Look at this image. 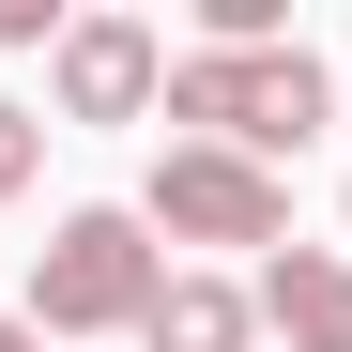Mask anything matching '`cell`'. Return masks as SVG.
<instances>
[{"label": "cell", "mask_w": 352, "mask_h": 352, "mask_svg": "<svg viewBox=\"0 0 352 352\" xmlns=\"http://www.w3.org/2000/svg\"><path fill=\"white\" fill-rule=\"evenodd\" d=\"M138 230L153 245H291V184L276 168H245V153H214V138H168L153 153V184H138Z\"/></svg>", "instance_id": "cell-3"}, {"label": "cell", "mask_w": 352, "mask_h": 352, "mask_svg": "<svg viewBox=\"0 0 352 352\" xmlns=\"http://www.w3.org/2000/svg\"><path fill=\"white\" fill-rule=\"evenodd\" d=\"M168 123L214 138V153H245V168H276V153H307L337 123V77L307 46H184L168 62Z\"/></svg>", "instance_id": "cell-1"}, {"label": "cell", "mask_w": 352, "mask_h": 352, "mask_svg": "<svg viewBox=\"0 0 352 352\" xmlns=\"http://www.w3.org/2000/svg\"><path fill=\"white\" fill-rule=\"evenodd\" d=\"M245 337H261L245 276H168V291H153V322H138V352H245Z\"/></svg>", "instance_id": "cell-6"}, {"label": "cell", "mask_w": 352, "mask_h": 352, "mask_svg": "<svg viewBox=\"0 0 352 352\" xmlns=\"http://www.w3.org/2000/svg\"><path fill=\"white\" fill-rule=\"evenodd\" d=\"M77 16H62V0H0V46H62Z\"/></svg>", "instance_id": "cell-8"}, {"label": "cell", "mask_w": 352, "mask_h": 352, "mask_svg": "<svg viewBox=\"0 0 352 352\" xmlns=\"http://www.w3.org/2000/svg\"><path fill=\"white\" fill-rule=\"evenodd\" d=\"M46 92H62V123H153L168 107V31L153 16H77L46 46Z\"/></svg>", "instance_id": "cell-4"}, {"label": "cell", "mask_w": 352, "mask_h": 352, "mask_svg": "<svg viewBox=\"0 0 352 352\" xmlns=\"http://www.w3.org/2000/svg\"><path fill=\"white\" fill-rule=\"evenodd\" d=\"M337 214H352V199H337Z\"/></svg>", "instance_id": "cell-10"}, {"label": "cell", "mask_w": 352, "mask_h": 352, "mask_svg": "<svg viewBox=\"0 0 352 352\" xmlns=\"http://www.w3.org/2000/svg\"><path fill=\"white\" fill-rule=\"evenodd\" d=\"M31 168H46V123H31V107H16V92H0V199H16V184H31Z\"/></svg>", "instance_id": "cell-7"}, {"label": "cell", "mask_w": 352, "mask_h": 352, "mask_svg": "<svg viewBox=\"0 0 352 352\" xmlns=\"http://www.w3.org/2000/svg\"><path fill=\"white\" fill-rule=\"evenodd\" d=\"M0 352H46V337H31V307H0Z\"/></svg>", "instance_id": "cell-9"}, {"label": "cell", "mask_w": 352, "mask_h": 352, "mask_svg": "<svg viewBox=\"0 0 352 352\" xmlns=\"http://www.w3.org/2000/svg\"><path fill=\"white\" fill-rule=\"evenodd\" d=\"M245 307L291 337V352H352V245H276L245 276Z\"/></svg>", "instance_id": "cell-5"}, {"label": "cell", "mask_w": 352, "mask_h": 352, "mask_svg": "<svg viewBox=\"0 0 352 352\" xmlns=\"http://www.w3.org/2000/svg\"><path fill=\"white\" fill-rule=\"evenodd\" d=\"M168 276H184V261L138 230V199H77L31 245V337H138Z\"/></svg>", "instance_id": "cell-2"}]
</instances>
